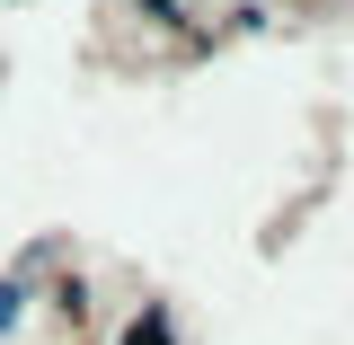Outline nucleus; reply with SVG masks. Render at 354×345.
I'll return each mask as SVG.
<instances>
[{
	"label": "nucleus",
	"mask_w": 354,
	"mask_h": 345,
	"mask_svg": "<svg viewBox=\"0 0 354 345\" xmlns=\"http://www.w3.org/2000/svg\"><path fill=\"white\" fill-rule=\"evenodd\" d=\"M124 345H169V319H160V310H151V319H133V337Z\"/></svg>",
	"instance_id": "nucleus-1"
},
{
	"label": "nucleus",
	"mask_w": 354,
	"mask_h": 345,
	"mask_svg": "<svg viewBox=\"0 0 354 345\" xmlns=\"http://www.w3.org/2000/svg\"><path fill=\"white\" fill-rule=\"evenodd\" d=\"M151 18H195V0H151Z\"/></svg>",
	"instance_id": "nucleus-2"
}]
</instances>
